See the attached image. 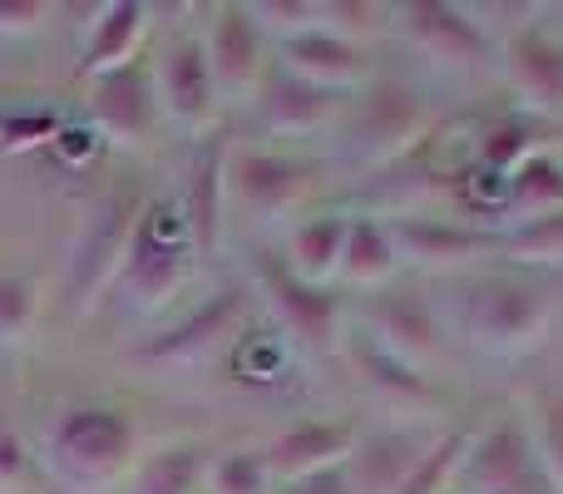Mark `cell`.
Returning <instances> with one entry per match:
<instances>
[{"instance_id":"6da1fadb","label":"cell","mask_w":563,"mask_h":494,"mask_svg":"<svg viewBox=\"0 0 563 494\" xmlns=\"http://www.w3.org/2000/svg\"><path fill=\"white\" fill-rule=\"evenodd\" d=\"M40 465L69 494H109L139 465V430L109 400H69L49 420Z\"/></svg>"},{"instance_id":"7a4b0ae2","label":"cell","mask_w":563,"mask_h":494,"mask_svg":"<svg viewBox=\"0 0 563 494\" xmlns=\"http://www.w3.org/2000/svg\"><path fill=\"white\" fill-rule=\"evenodd\" d=\"M203 267L194 248V233L184 223V208L174 194H148L139 208L134 238L119 262V277L109 287L104 301H114L119 317H158L178 292L194 282V272Z\"/></svg>"},{"instance_id":"3957f363","label":"cell","mask_w":563,"mask_h":494,"mask_svg":"<svg viewBox=\"0 0 563 494\" xmlns=\"http://www.w3.org/2000/svg\"><path fill=\"white\" fill-rule=\"evenodd\" d=\"M460 331L479 356L495 361H519L534 356L554 331V297L549 282L534 272H489L475 277L460 307Z\"/></svg>"},{"instance_id":"277c9868","label":"cell","mask_w":563,"mask_h":494,"mask_svg":"<svg viewBox=\"0 0 563 494\" xmlns=\"http://www.w3.org/2000/svg\"><path fill=\"white\" fill-rule=\"evenodd\" d=\"M435 119H430L426 99L406 79H366L356 95L346 99L336 134L341 154L361 168H396L430 139Z\"/></svg>"},{"instance_id":"5b68a950","label":"cell","mask_w":563,"mask_h":494,"mask_svg":"<svg viewBox=\"0 0 563 494\" xmlns=\"http://www.w3.org/2000/svg\"><path fill=\"white\" fill-rule=\"evenodd\" d=\"M327 174L331 168L311 154H291V149L273 144H233V154H228V213L247 218L253 228H277L311 204Z\"/></svg>"},{"instance_id":"8992f818","label":"cell","mask_w":563,"mask_h":494,"mask_svg":"<svg viewBox=\"0 0 563 494\" xmlns=\"http://www.w3.org/2000/svg\"><path fill=\"white\" fill-rule=\"evenodd\" d=\"M139 208H144L139 194L109 188V194L89 208L85 223H79L75 243H69V262H65V292L79 317L99 311V301L114 287L119 262H124L129 238H134V223H139Z\"/></svg>"},{"instance_id":"52a82bcc","label":"cell","mask_w":563,"mask_h":494,"mask_svg":"<svg viewBox=\"0 0 563 494\" xmlns=\"http://www.w3.org/2000/svg\"><path fill=\"white\" fill-rule=\"evenodd\" d=\"M154 65V95H158V114L164 129L184 139L203 144L208 134H218V119H223V99H218L213 69H208L203 40H198V20L164 40V45L148 55Z\"/></svg>"},{"instance_id":"ba28073f","label":"cell","mask_w":563,"mask_h":494,"mask_svg":"<svg viewBox=\"0 0 563 494\" xmlns=\"http://www.w3.org/2000/svg\"><path fill=\"white\" fill-rule=\"evenodd\" d=\"M495 69L505 79L509 109L549 124L563 114V30L539 20V10L495 35Z\"/></svg>"},{"instance_id":"9c48e42d","label":"cell","mask_w":563,"mask_h":494,"mask_svg":"<svg viewBox=\"0 0 563 494\" xmlns=\"http://www.w3.org/2000/svg\"><path fill=\"white\" fill-rule=\"evenodd\" d=\"M253 292L263 297L267 317L277 321V337L287 341L297 356L321 361V356H336V341H341V292L336 287H311V282H297L287 267L277 262V252H263L257 262V277Z\"/></svg>"},{"instance_id":"30bf717a","label":"cell","mask_w":563,"mask_h":494,"mask_svg":"<svg viewBox=\"0 0 563 494\" xmlns=\"http://www.w3.org/2000/svg\"><path fill=\"white\" fill-rule=\"evenodd\" d=\"M390 30L416 55H426L440 69L479 75L495 65V30L479 20V10L450 6V0H400L390 6Z\"/></svg>"},{"instance_id":"8fae6325","label":"cell","mask_w":563,"mask_h":494,"mask_svg":"<svg viewBox=\"0 0 563 494\" xmlns=\"http://www.w3.org/2000/svg\"><path fill=\"white\" fill-rule=\"evenodd\" d=\"M253 287H223L213 292L208 301H198L194 311H184L178 321H168L158 337L139 341L134 347V361L148 371H188L198 366V361L218 356L223 347H233L238 337H243L247 317H253Z\"/></svg>"},{"instance_id":"7c38bea8","label":"cell","mask_w":563,"mask_h":494,"mask_svg":"<svg viewBox=\"0 0 563 494\" xmlns=\"http://www.w3.org/2000/svg\"><path fill=\"white\" fill-rule=\"evenodd\" d=\"M198 40H203V55H208V69H213L223 109L253 105L263 75L273 69V45H267V35L257 30V20L247 15L243 0H218V6H208L203 20H198Z\"/></svg>"},{"instance_id":"4fadbf2b","label":"cell","mask_w":563,"mask_h":494,"mask_svg":"<svg viewBox=\"0 0 563 494\" xmlns=\"http://www.w3.org/2000/svg\"><path fill=\"white\" fill-rule=\"evenodd\" d=\"M455 490H465V494H559L554 485H549L544 470H539L534 450H529L519 410L489 420L485 430L470 436V450H465V460H460Z\"/></svg>"},{"instance_id":"5bb4252c","label":"cell","mask_w":563,"mask_h":494,"mask_svg":"<svg viewBox=\"0 0 563 494\" xmlns=\"http://www.w3.org/2000/svg\"><path fill=\"white\" fill-rule=\"evenodd\" d=\"M85 124L99 134L104 149H144L164 129L154 95V65L148 55L114 75H99L85 85Z\"/></svg>"},{"instance_id":"9a60e30c","label":"cell","mask_w":563,"mask_h":494,"mask_svg":"<svg viewBox=\"0 0 563 494\" xmlns=\"http://www.w3.org/2000/svg\"><path fill=\"white\" fill-rule=\"evenodd\" d=\"M386 228H390V243L400 252V267L430 272V277L475 267V262H485V257H499V233L470 223V218L396 213V218H386Z\"/></svg>"},{"instance_id":"2e32d148","label":"cell","mask_w":563,"mask_h":494,"mask_svg":"<svg viewBox=\"0 0 563 494\" xmlns=\"http://www.w3.org/2000/svg\"><path fill=\"white\" fill-rule=\"evenodd\" d=\"M356 327L366 331L376 347H386L396 361L416 371H435V361L445 356V327H440L435 307L416 292H400V287H380L366 292L356 307Z\"/></svg>"},{"instance_id":"e0dca14e","label":"cell","mask_w":563,"mask_h":494,"mask_svg":"<svg viewBox=\"0 0 563 494\" xmlns=\"http://www.w3.org/2000/svg\"><path fill=\"white\" fill-rule=\"evenodd\" d=\"M346 99L336 89H317L291 79L287 69H267L263 85L253 95V119L267 139H317V134H336L341 114H346Z\"/></svg>"},{"instance_id":"ac0fdd59","label":"cell","mask_w":563,"mask_h":494,"mask_svg":"<svg viewBox=\"0 0 563 494\" xmlns=\"http://www.w3.org/2000/svg\"><path fill=\"white\" fill-rule=\"evenodd\" d=\"M148 35H154V6H148V0H104V6H95L85 30H79L75 79L89 85V79H99V75L139 65Z\"/></svg>"},{"instance_id":"d6986e66","label":"cell","mask_w":563,"mask_h":494,"mask_svg":"<svg viewBox=\"0 0 563 494\" xmlns=\"http://www.w3.org/2000/svg\"><path fill=\"white\" fill-rule=\"evenodd\" d=\"M336 361H346V371L371 391L376 400H386L390 410H406V416H430L440 406V391L426 371L396 361L386 347L366 337L361 327H341L336 341Z\"/></svg>"},{"instance_id":"ffe728a7","label":"cell","mask_w":563,"mask_h":494,"mask_svg":"<svg viewBox=\"0 0 563 494\" xmlns=\"http://www.w3.org/2000/svg\"><path fill=\"white\" fill-rule=\"evenodd\" d=\"M228 154H233V139L228 129L208 134L198 144V158H194V174H188L178 208H184V223L194 233V248H198V262H213L218 248H223V218H228Z\"/></svg>"},{"instance_id":"44dd1931","label":"cell","mask_w":563,"mask_h":494,"mask_svg":"<svg viewBox=\"0 0 563 494\" xmlns=\"http://www.w3.org/2000/svg\"><path fill=\"white\" fill-rule=\"evenodd\" d=\"M435 436L440 430L420 426V420H390L376 436H361L346 460L356 494H396L410 470L426 460V450L435 446Z\"/></svg>"},{"instance_id":"7402d4cb","label":"cell","mask_w":563,"mask_h":494,"mask_svg":"<svg viewBox=\"0 0 563 494\" xmlns=\"http://www.w3.org/2000/svg\"><path fill=\"white\" fill-rule=\"evenodd\" d=\"M361 440V426L351 416H317V420H297L287 426L282 436L267 440V465H273L277 485L287 480H301V475H317V470H331V465H346L351 450Z\"/></svg>"},{"instance_id":"603a6c76","label":"cell","mask_w":563,"mask_h":494,"mask_svg":"<svg viewBox=\"0 0 563 494\" xmlns=\"http://www.w3.org/2000/svg\"><path fill=\"white\" fill-rule=\"evenodd\" d=\"M273 65L287 69V75L301 79V85L336 89V95H356V89L366 85V59H361V50L346 45V40H336L331 30H321V25L277 40Z\"/></svg>"},{"instance_id":"cb8c5ba5","label":"cell","mask_w":563,"mask_h":494,"mask_svg":"<svg viewBox=\"0 0 563 494\" xmlns=\"http://www.w3.org/2000/svg\"><path fill=\"white\" fill-rule=\"evenodd\" d=\"M346 228H351V213H336V208L301 213L297 223H287V233H282L277 262L297 282H311V287H336L341 252H346Z\"/></svg>"},{"instance_id":"d4e9b609","label":"cell","mask_w":563,"mask_h":494,"mask_svg":"<svg viewBox=\"0 0 563 494\" xmlns=\"http://www.w3.org/2000/svg\"><path fill=\"white\" fill-rule=\"evenodd\" d=\"M396 277H400V252L390 243L386 218L351 213L336 287L341 292H380V287H396Z\"/></svg>"},{"instance_id":"484cf974","label":"cell","mask_w":563,"mask_h":494,"mask_svg":"<svg viewBox=\"0 0 563 494\" xmlns=\"http://www.w3.org/2000/svg\"><path fill=\"white\" fill-rule=\"evenodd\" d=\"M554 124L549 119H534V114H519V109H505L499 119H489L485 129L475 134L470 144V164L489 168V174L509 178L525 158H534L539 149H554Z\"/></svg>"},{"instance_id":"4316f807","label":"cell","mask_w":563,"mask_h":494,"mask_svg":"<svg viewBox=\"0 0 563 494\" xmlns=\"http://www.w3.org/2000/svg\"><path fill=\"white\" fill-rule=\"evenodd\" d=\"M549 213H563V144L539 149L534 158H525V164L505 178V213H499V228L529 223V218H549Z\"/></svg>"},{"instance_id":"83f0119b","label":"cell","mask_w":563,"mask_h":494,"mask_svg":"<svg viewBox=\"0 0 563 494\" xmlns=\"http://www.w3.org/2000/svg\"><path fill=\"white\" fill-rule=\"evenodd\" d=\"M208 460H213V450L203 446H164L134 465L129 494H203Z\"/></svg>"},{"instance_id":"f1b7e54d","label":"cell","mask_w":563,"mask_h":494,"mask_svg":"<svg viewBox=\"0 0 563 494\" xmlns=\"http://www.w3.org/2000/svg\"><path fill=\"white\" fill-rule=\"evenodd\" d=\"M519 420H525V436L539 470L563 494V386H549V381L534 386L525 396V406H519Z\"/></svg>"},{"instance_id":"f546056e","label":"cell","mask_w":563,"mask_h":494,"mask_svg":"<svg viewBox=\"0 0 563 494\" xmlns=\"http://www.w3.org/2000/svg\"><path fill=\"white\" fill-rule=\"evenodd\" d=\"M499 257L515 272H534V277L563 272V213L499 228Z\"/></svg>"},{"instance_id":"4dcf8cb0","label":"cell","mask_w":563,"mask_h":494,"mask_svg":"<svg viewBox=\"0 0 563 494\" xmlns=\"http://www.w3.org/2000/svg\"><path fill=\"white\" fill-rule=\"evenodd\" d=\"M203 494H277V475L263 446H233L208 460Z\"/></svg>"},{"instance_id":"1f68e13d","label":"cell","mask_w":563,"mask_h":494,"mask_svg":"<svg viewBox=\"0 0 563 494\" xmlns=\"http://www.w3.org/2000/svg\"><path fill=\"white\" fill-rule=\"evenodd\" d=\"M35 321H40V282L30 272L0 267V351L25 347Z\"/></svg>"},{"instance_id":"d6a6232c","label":"cell","mask_w":563,"mask_h":494,"mask_svg":"<svg viewBox=\"0 0 563 494\" xmlns=\"http://www.w3.org/2000/svg\"><path fill=\"white\" fill-rule=\"evenodd\" d=\"M470 436H475V430H440L435 446L426 450V460L410 470L406 485L396 494H450L455 490V475H460V460H465V450H470Z\"/></svg>"},{"instance_id":"836d02e7","label":"cell","mask_w":563,"mask_h":494,"mask_svg":"<svg viewBox=\"0 0 563 494\" xmlns=\"http://www.w3.org/2000/svg\"><path fill=\"white\" fill-rule=\"evenodd\" d=\"M317 25L331 30L336 40L366 50V40H376L390 25V6H371V0H317Z\"/></svg>"},{"instance_id":"e575fe53","label":"cell","mask_w":563,"mask_h":494,"mask_svg":"<svg viewBox=\"0 0 563 494\" xmlns=\"http://www.w3.org/2000/svg\"><path fill=\"white\" fill-rule=\"evenodd\" d=\"M247 15L257 20L267 45H277V40L301 35V30L317 25V0H247Z\"/></svg>"},{"instance_id":"d590c367","label":"cell","mask_w":563,"mask_h":494,"mask_svg":"<svg viewBox=\"0 0 563 494\" xmlns=\"http://www.w3.org/2000/svg\"><path fill=\"white\" fill-rule=\"evenodd\" d=\"M65 129L55 109H25V114H0V154L15 149H49Z\"/></svg>"},{"instance_id":"8d00e7d4","label":"cell","mask_w":563,"mask_h":494,"mask_svg":"<svg viewBox=\"0 0 563 494\" xmlns=\"http://www.w3.org/2000/svg\"><path fill=\"white\" fill-rule=\"evenodd\" d=\"M40 475V455H30L25 436L0 420V494H25Z\"/></svg>"},{"instance_id":"74e56055","label":"cell","mask_w":563,"mask_h":494,"mask_svg":"<svg viewBox=\"0 0 563 494\" xmlns=\"http://www.w3.org/2000/svg\"><path fill=\"white\" fill-rule=\"evenodd\" d=\"M49 0H0V40H30L49 25Z\"/></svg>"},{"instance_id":"f35d334b","label":"cell","mask_w":563,"mask_h":494,"mask_svg":"<svg viewBox=\"0 0 563 494\" xmlns=\"http://www.w3.org/2000/svg\"><path fill=\"white\" fill-rule=\"evenodd\" d=\"M277 494H356V485H351L346 465H331V470H317V475L287 480V485H277Z\"/></svg>"},{"instance_id":"ab89813d","label":"cell","mask_w":563,"mask_h":494,"mask_svg":"<svg viewBox=\"0 0 563 494\" xmlns=\"http://www.w3.org/2000/svg\"><path fill=\"white\" fill-rule=\"evenodd\" d=\"M450 494H465V490H450Z\"/></svg>"}]
</instances>
